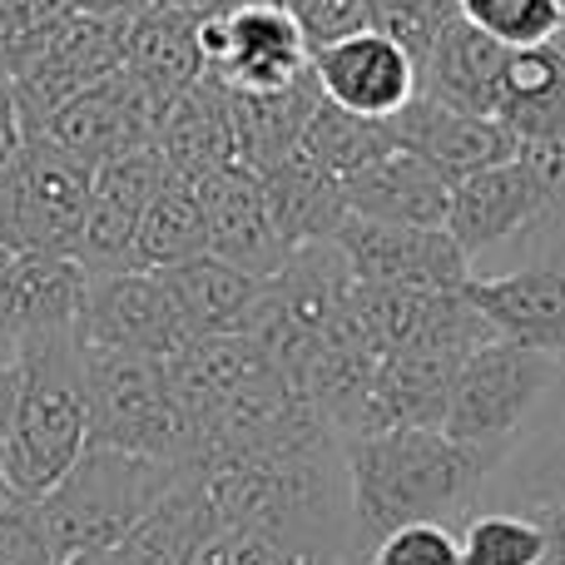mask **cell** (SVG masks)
Listing matches in <instances>:
<instances>
[{"instance_id":"6da1fadb","label":"cell","mask_w":565,"mask_h":565,"mask_svg":"<svg viewBox=\"0 0 565 565\" xmlns=\"http://www.w3.org/2000/svg\"><path fill=\"white\" fill-rule=\"evenodd\" d=\"M352 501V565L367 561L387 531L407 521H461L507 457L451 441L441 427H392L342 441Z\"/></svg>"},{"instance_id":"7a4b0ae2","label":"cell","mask_w":565,"mask_h":565,"mask_svg":"<svg viewBox=\"0 0 565 565\" xmlns=\"http://www.w3.org/2000/svg\"><path fill=\"white\" fill-rule=\"evenodd\" d=\"M89 447V397L75 332L20 342L15 422L0 457V481L15 501H40Z\"/></svg>"},{"instance_id":"3957f363","label":"cell","mask_w":565,"mask_h":565,"mask_svg":"<svg viewBox=\"0 0 565 565\" xmlns=\"http://www.w3.org/2000/svg\"><path fill=\"white\" fill-rule=\"evenodd\" d=\"M189 467L174 461H154L139 451L119 447H95L89 441L79 451V461L45 491L40 501H30L40 521V536L50 541L55 561L75 556V551L95 546H119L135 531V521L184 477Z\"/></svg>"},{"instance_id":"277c9868","label":"cell","mask_w":565,"mask_h":565,"mask_svg":"<svg viewBox=\"0 0 565 565\" xmlns=\"http://www.w3.org/2000/svg\"><path fill=\"white\" fill-rule=\"evenodd\" d=\"M79 367H85L89 441L95 447H119L154 461H174V467H194L199 437L174 397L169 362L79 342Z\"/></svg>"},{"instance_id":"5b68a950","label":"cell","mask_w":565,"mask_h":565,"mask_svg":"<svg viewBox=\"0 0 565 565\" xmlns=\"http://www.w3.org/2000/svg\"><path fill=\"white\" fill-rule=\"evenodd\" d=\"M556 382H561V358L497 338L461 362L441 431L451 441H467V447H481L491 457L511 461L521 427L531 422V412L541 407V397Z\"/></svg>"},{"instance_id":"8992f818","label":"cell","mask_w":565,"mask_h":565,"mask_svg":"<svg viewBox=\"0 0 565 565\" xmlns=\"http://www.w3.org/2000/svg\"><path fill=\"white\" fill-rule=\"evenodd\" d=\"M95 169L60 149L50 135H25L0 169V248L15 254H70L79 248Z\"/></svg>"},{"instance_id":"52a82bcc","label":"cell","mask_w":565,"mask_h":565,"mask_svg":"<svg viewBox=\"0 0 565 565\" xmlns=\"http://www.w3.org/2000/svg\"><path fill=\"white\" fill-rule=\"evenodd\" d=\"M204 75H218L228 89H282L312 70V45L282 0H244L199 20Z\"/></svg>"},{"instance_id":"ba28073f","label":"cell","mask_w":565,"mask_h":565,"mask_svg":"<svg viewBox=\"0 0 565 565\" xmlns=\"http://www.w3.org/2000/svg\"><path fill=\"white\" fill-rule=\"evenodd\" d=\"M75 338L89 342V348H115V352H135V358L169 362L194 332L184 328L159 274H149V268H109V274H89Z\"/></svg>"},{"instance_id":"9c48e42d","label":"cell","mask_w":565,"mask_h":565,"mask_svg":"<svg viewBox=\"0 0 565 565\" xmlns=\"http://www.w3.org/2000/svg\"><path fill=\"white\" fill-rule=\"evenodd\" d=\"M125 20L70 15L65 25H60V35L10 79L25 135H40L60 105H70L79 89H89L95 79L115 75V70L125 65Z\"/></svg>"},{"instance_id":"30bf717a","label":"cell","mask_w":565,"mask_h":565,"mask_svg":"<svg viewBox=\"0 0 565 565\" xmlns=\"http://www.w3.org/2000/svg\"><path fill=\"white\" fill-rule=\"evenodd\" d=\"M332 244L348 254L358 282H382V288H461L471 278V258L447 228L422 224H382V218L348 214Z\"/></svg>"},{"instance_id":"8fae6325","label":"cell","mask_w":565,"mask_h":565,"mask_svg":"<svg viewBox=\"0 0 565 565\" xmlns=\"http://www.w3.org/2000/svg\"><path fill=\"white\" fill-rule=\"evenodd\" d=\"M164 179H169V159H164V149H159V139L129 149V154L105 159V164L95 169L85 228H79V248H75V258L89 274L129 268L139 224H145L154 194L164 189Z\"/></svg>"},{"instance_id":"7c38bea8","label":"cell","mask_w":565,"mask_h":565,"mask_svg":"<svg viewBox=\"0 0 565 565\" xmlns=\"http://www.w3.org/2000/svg\"><path fill=\"white\" fill-rule=\"evenodd\" d=\"M312 75L322 85V99L352 109V115H372V119H392L422 89L417 60L392 35H382L377 25L312 50Z\"/></svg>"},{"instance_id":"4fadbf2b","label":"cell","mask_w":565,"mask_h":565,"mask_svg":"<svg viewBox=\"0 0 565 565\" xmlns=\"http://www.w3.org/2000/svg\"><path fill=\"white\" fill-rule=\"evenodd\" d=\"M159 119L164 115L154 109V99H149L145 89H139V79L119 65L115 75L95 79V85L79 89L70 105H60L40 135H50L60 149H70V154L85 159L89 169H99L115 154H129V149H139V145H154Z\"/></svg>"},{"instance_id":"5bb4252c","label":"cell","mask_w":565,"mask_h":565,"mask_svg":"<svg viewBox=\"0 0 565 565\" xmlns=\"http://www.w3.org/2000/svg\"><path fill=\"white\" fill-rule=\"evenodd\" d=\"M89 268L70 254H15L0 248V338L30 342L79 332Z\"/></svg>"},{"instance_id":"9a60e30c","label":"cell","mask_w":565,"mask_h":565,"mask_svg":"<svg viewBox=\"0 0 565 565\" xmlns=\"http://www.w3.org/2000/svg\"><path fill=\"white\" fill-rule=\"evenodd\" d=\"M392 135H397V149L427 159L447 184L501 164V159H516V135L497 115H471V109L441 105L422 89L412 105H402L392 115Z\"/></svg>"},{"instance_id":"2e32d148","label":"cell","mask_w":565,"mask_h":565,"mask_svg":"<svg viewBox=\"0 0 565 565\" xmlns=\"http://www.w3.org/2000/svg\"><path fill=\"white\" fill-rule=\"evenodd\" d=\"M461 288L497 338L565 362V258L521 264L507 274H471Z\"/></svg>"},{"instance_id":"e0dca14e","label":"cell","mask_w":565,"mask_h":565,"mask_svg":"<svg viewBox=\"0 0 565 565\" xmlns=\"http://www.w3.org/2000/svg\"><path fill=\"white\" fill-rule=\"evenodd\" d=\"M536 209H541L536 174L521 159H501V164L477 169V174L451 184L447 234L457 238L471 264H481L497 248H507L536 218Z\"/></svg>"},{"instance_id":"ac0fdd59","label":"cell","mask_w":565,"mask_h":565,"mask_svg":"<svg viewBox=\"0 0 565 565\" xmlns=\"http://www.w3.org/2000/svg\"><path fill=\"white\" fill-rule=\"evenodd\" d=\"M204 199H209V254L254 278H274L292 248L282 244L254 169L238 164L204 179Z\"/></svg>"},{"instance_id":"d6986e66","label":"cell","mask_w":565,"mask_h":565,"mask_svg":"<svg viewBox=\"0 0 565 565\" xmlns=\"http://www.w3.org/2000/svg\"><path fill=\"white\" fill-rule=\"evenodd\" d=\"M199 20L204 15H189L179 6H159V0H145L125 20V70L154 99L159 115H169V105L204 75Z\"/></svg>"},{"instance_id":"ffe728a7","label":"cell","mask_w":565,"mask_h":565,"mask_svg":"<svg viewBox=\"0 0 565 565\" xmlns=\"http://www.w3.org/2000/svg\"><path fill=\"white\" fill-rule=\"evenodd\" d=\"M159 149L169 169L184 179H214L238 169V129H234V95L218 75H199L184 95L159 119Z\"/></svg>"},{"instance_id":"44dd1931","label":"cell","mask_w":565,"mask_h":565,"mask_svg":"<svg viewBox=\"0 0 565 565\" xmlns=\"http://www.w3.org/2000/svg\"><path fill=\"white\" fill-rule=\"evenodd\" d=\"M342 199H348V214H358V218L447 228L451 184L427 159L407 154V149H392V154L372 159L367 169L342 179Z\"/></svg>"},{"instance_id":"7402d4cb","label":"cell","mask_w":565,"mask_h":565,"mask_svg":"<svg viewBox=\"0 0 565 565\" xmlns=\"http://www.w3.org/2000/svg\"><path fill=\"white\" fill-rule=\"evenodd\" d=\"M467 358H451L437 348H397L377 362L367 407V437L392 427H441L451 387Z\"/></svg>"},{"instance_id":"603a6c76","label":"cell","mask_w":565,"mask_h":565,"mask_svg":"<svg viewBox=\"0 0 565 565\" xmlns=\"http://www.w3.org/2000/svg\"><path fill=\"white\" fill-rule=\"evenodd\" d=\"M507 60H511V50L501 40L481 35L467 20H451L447 35L422 60V95L441 99V105L471 109V115H497Z\"/></svg>"},{"instance_id":"cb8c5ba5","label":"cell","mask_w":565,"mask_h":565,"mask_svg":"<svg viewBox=\"0 0 565 565\" xmlns=\"http://www.w3.org/2000/svg\"><path fill=\"white\" fill-rule=\"evenodd\" d=\"M159 282L169 288L179 318L194 338H224V332H244V322L254 318L264 278L244 274V268L224 264L214 254L184 258L174 268H159Z\"/></svg>"},{"instance_id":"d4e9b609","label":"cell","mask_w":565,"mask_h":565,"mask_svg":"<svg viewBox=\"0 0 565 565\" xmlns=\"http://www.w3.org/2000/svg\"><path fill=\"white\" fill-rule=\"evenodd\" d=\"M218 531L224 526H218L214 507H209V497H204V481L189 467L184 477L135 521V531L119 541V551H125L129 565H199L204 546Z\"/></svg>"},{"instance_id":"484cf974","label":"cell","mask_w":565,"mask_h":565,"mask_svg":"<svg viewBox=\"0 0 565 565\" xmlns=\"http://www.w3.org/2000/svg\"><path fill=\"white\" fill-rule=\"evenodd\" d=\"M234 95V129H238V164L264 174L298 154V139L308 129L312 109L322 99L318 75H302L282 89H228Z\"/></svg>"},{"instance_id":"4316f807","label":"cell","mask_w":565,"mask_h":565,"mask_svg":"<svg viewBox=\"0 0 565 565\" xmlns=\"http://www.w3.org/2000/svg\"><path fill=\"white\" fill-rule=\"evenodd\" d=\"M268 199V214H274L278 234L288 248L302 244H322V238H338L342 218H348V199H342V179L322 174L308 154H288L282 164L258 174Z\"/></svg>"},{"instance_id":"83f0119b","label":"cell","mask_w":565,"mask_h":565,"mask_svg":"<svg viewBox=\"0 0 565 565\" xmlns=\"http://www.w3.org/2000/svg\"><path fill=\"white\" fill-rule=\"evenodd\" d=\"M497 119L521 139L565 135V60L556 45L511 50L507 75H501Z\"/></svg>"},{"instance_id":"f1b7e54d","label":"cell","mask_w":565,"mask_h":565,"mask_svg":"<svg viewBox=\"0 0 565 565\" xmlns=\"http://www.w3.org/2000/svg\"><path fill=\"white\" fill-rule=\"evenodd\" d=\"M199 254H209V199H204V184L169 169L164 189L154 194L145 224H139L129 268H149V274H159V268H174V264L199 258Z\"/></svg>"},{"instance_id":"f546056e","label":"cell","mask_w":565,"mask_h":565,"mask_svg":"<svg viewBox=\"0 0 565 565\" xmlns=\"http://www.w3.org/2000/svg\"><path fill=\"white\" fill-rule=\"evenodd\" d=\"M397 149V135H392V119H372V115H352V109L332 105V99H318L308 129L298 139V154H308L322 174L348 179L358 169H367L372 159L392 154Z\"/></svg>"},{"instance_id":"4dcf8cb0","label":"cell","mask_w":565,"mask_h":565,"mask_svg":"<svg viewBox=\"0 0 565 565\" xmlns=\"http://www.w3.org/2000/svg\"><path fill=\"white\" fill-rule=\"evenodd\" d=\"M461 565H546V526L536 511H471L461 521Z\"/></svg>"},{"instance_id":"1f68e13d","label":"cell","mask_w":565,"mask_h":565,"mask_svg":"<svg viewBox=\"0 0 565 565\" xmlns=\"http://www.w3.org/2000/svg\"><path fill=\"white\" fill-rule=\"evenodd\" d=\"M461 20L507 50L551 45L565 25V0H457Z\"/></svg>"},{"instance_id":"d6a6232c","label":"cell","mask_w":565,"mask_h":565,"mask_svg":"<svg viewBox=\"0 0 565 565\" xmlns=\"http://www.w3.org/2000/svg\"><path fill=\"white\" fill-rule=\"evenodd\" d=\"M70 15H79L70 0H0V75L15 79Z\"/></svg>"},{"instance_id":"836d02e7","label":"cell","mask_w":565,"mask_h":565,"mask_svg":"<svg viewBox=\"0 0 565 565\" xmlns=\"http://www.w3.org/2000/svg\"><path fill=\"white\" fill-rule=\"evenodd\" d=\"M451 20H461L457 0H372V25L397 40L417 60V70L431 55V45L447 35Z\"/></svg>"},{"instance_id":"e575fe53","label":"cell","mask_w":565,"mask_h":565,"mask_svg":"<svg viewBox=\"0 0 565 565\" xmlns=\"http://www.w3.org/2000/svg\"><path fill=\"white\" fill-rule=\"evenodd\" d=\"M362 565H461V526L451 521H407L387 531Z\"/></svg>"},{"instance_id":"d590c367","label":"cell","mask_w":565,"mask_h":565,"mask_svg":"<svg viewBox=\"0 0 565 565\" xmlns=\"http://www.w3.org/2000/svg\"><path fill=\"white\" fill-rule=\"evenodd\" d=\"M282 10L298 20L302 40H308L312 50L372 25V0H282Z\"/></svg>"},{"instance_id":"8d00e7d4","label":"cell","mask_w":565,"mask_h":565,"mask_svg":"<svg viewBox=\"0 0 565 565\" xmlns=\"http://www.w3.org/2000/svg\"><path fill=\"white\" fill-rule=\"evenodd\" d=\"M199 565H302V556H292L282 541L258 526H228L204 546Z\"/></svg>"},{"instance_id":"74e56055","label":"cell","mask_w":565,"mask_h":565,"mask_svg":"<svg viewBox=\"0 0 565 565\" xmlns=\"http://www.w3.org/2000/svg\"><path fill=\"white\" fill-rule=\"evenodd\" d=\"M0 565H60L50 541L40 536V521L30 501L0 507Z\"/></svg>"},{"instance_id":"f35d334b","label":"cell","mask_w":565,"mask_h":565,"mask_svg":"<svg viewBox=\"0 0 565 565\" xmlns=\"http://www.w3.org/2000/svg\"><path fill=\"white\" fill-rule=\"evenodd\" d=\"M521 487H526V507L565 497V427L536 451V461L521 471Z\"/></svg>"},{"instance_id":"ab89813d","label":"cell","mask_w":565,"mask_h":565,"mask_svg":"<svg viewBox=\"0 0 565 565\" xmlns=\"http://www.w3.org/2000/svg\"><path fill=\"white\" fill-rule=\"evenodd\" d=\"M20 145H25V125H20L15 85H10V75H0V169L15 159Z\"/></svg>"},{"instance_id":"60d3db41","label":"cell","mask_w":565,"mask_h":565,"mask_svg":"<svg viewBox=\"0 0 565 565\" xmlns=\"http://www.w3.org/2000/svg\"><path fill=\"white\" fill-rule=\"evenodd\" d=\"M541 516V526H546V565H565V497L556 501H541V507H531Z\"/></svg>"},{"instance_id":"b9f144b4","label":"cell","mask_w":565,"mask_h":565,"mask_svg":"<svg viewBox=\"0 0 565 565\" xmlns=\"http://www.w3.org/2000/svg\"><path fill=\"white\" fill-rule=\"evenodd\" d=\"M15 387H20V358L15 367H0V457L10 441V422H15Z\"/></svg>"},{"instance_id":"7bdbcfd3","label":"cell","mask_w":565,"mask_h":565,"mask_svg":"<svg viewBox=\"0 0 565 565\" xmlns=\"http://www.w3.org/2000/svg\"><path fill=\"white\" fill-rule=\"evenodd\" d=\"M70 6L79 10V15H109V20H125V15H135L145 0H70Z\"/></svg>"},{"instance_id":"ee69618b","label":"cell","mask_w":565,"mask_h":565,"mask_svg":"<svg viewBox=\"0 0 565 565\" xmlns=\"http://www.w3.org/2000/svg\"><path fill=\"white\" fill-rule=\"evenodd\" d=\"M60 565H129V561L119 546H95V551H75V556H65Z\"/></svg>"},{"instance_id":"f6af8a7d","label":"cell","mask_w":565,"mask_h":565,"mask_svg":"<svg viewBox=\"0 0 565 565\" xmlns=\"http://www.w3.org/2000/svg\"><path fill=\"white\" fill-rule=\"evenodd\" d=\"M15 358H20V342L0 338V367H15Z\"/></svg>"},{"instance_id":"bcb514c9","label":"cell","mask_w":565,"mask_h":565,"mask_svg":"<svg viewBox=\"0 0 565 565\" xmlns=\"http://www.w3.org/2000/svg\"><path fill=\"white\" fill-rule=\"evenodd\" d=\"M302 565H348V561H338V556H308Z\"/></svg>"},{"instance_id":"7dc6e473","label":"cell","mask_w":565,"mask_h":565,"mask_svg":"<svg viewBox=\"0 0 565 565\" xmlns=\"http://www.w3.org/2000/svg\"><path fill=\"white\" fill-rule=\"evenodd\" d=\"M10 501H15V497H10V487H6V481H0V507H10Z\"/></svg>"},{"instance_id":"c3c4849f","label":"cell","mask_w":565,"mask_h":565,"mask_svg":"<svg viewBox=\"0 0 565 565\" xmlns=\"http://www.w3.org/2000/svg\"><path fill=\"white\" fill-rule=\"evenodd\" d=\"M551 45H556V50H561V60H565V25H561V35L551 40Z\"/></svg>"}]
</instances>
